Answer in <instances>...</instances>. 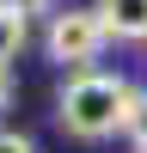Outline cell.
<instances>
[{
  "label": "cell",
  "mask_w": 147,
  "mask_h": 153,
  "mask_svg": "<svg viewBox=\"0 0 147 153\" xmlns=\"http://www.w3.org/2000/svg\"><path fill=\"white\" fill-rule=\"evenodd\" d=\"M122 135L135 141V153H147V92H135V110H129V123H122Z\"/></svg>",
  "instance_id": "cell-5"
},
{
  "label": "cell",
  "mask_w": 147,
  "mask_h": 153,
  "mask_svg": "<svg viewBox=\"0 0 147 153\" xmlns=\"http://www.w3.org/2000/svg\"><path fill=\"white\" fill-rule=\"evenodd\" d=\"M6 6H19L24 19H31V12H49V0H6Z\"/></svg>",
  "instance_id": "cell-7"
},
{
  "label": "cell",
  "mask_w": 147,
  "mask_h": 153,
  "mask_svg": "<svg viewBox=\"0 0 147 153\" xmlns=\"http://www.w3.org/2000/svg\"><path fill=\"white\" fill-rule=\"evenodd\" d=\"M6 104H12V74L0 68V110H6Z\"/></svg>",
  "instance_id": "cell-8"
},
{
  "label": "cell",
  "mask_w": 147,
  "mask_h": 153,
  "mask_svg": "<svg viewBox=\"0 0 147 153\" xmlns=\"http://www.w3.org/2000/svg\"><path fill=\"white\" fill-rule=\"evenodd\" d=\"M0 153H37L24 135H12V129H0Z\"/></svg>",
  "instance_id": "cell-6"
},
{
  "label": "cell",
  "mask_w": 147,
  "mask_h": 153,
  "mask_svg": "<svg viewBox=\"0 0 147 153\" xmlns=\"http://www.w3.org/2000/svg\"><path fill=\"white\" fill-rule=\"evenodd\" d=\"M110 37H104V25H98V12L92 6H68V12H49V31H43V49H49V61H61V68H74V74H86L98 61V49H104Z\"/></svg>",
  "instance_id": "cell-2"
},
{
  "label": "cell",
  "mask_w": 147,
  "mask_h": 153,
  "mask_svg": "<svg viewBox=\"0 0 147 153\" xmlns=\"http://www.w3.org/2000/svg\"><path fill=\"white\" fill-rule=\"evenodd\" d=\"M98 25L104 37H122V43H147V0H98Z\"/></svg>",
  "instance_id": "cell-3"
},
{
  "label": "cell",
  "mask_w": 147,
  "mask_h": 153,
  "mask_svg": "<svg viewBox=\"0 0 147 153\" xmlns=\"http://www.w3.org/2000/svg\"><path fill=\"white\" fill-rule=\"evenodd\" d=\"M129 110H135V86L122 80V74H98V68L74 74V80L61 86V98H55V123L74 141H104V135H117L122 123H129Z\"/></svg>",
  "instance_id": "cell-1"
},
{
  "label": "cell",
  "mask_w": 147,
  "mask_h": 153,
  "mask_svg": "<svg viewBox=\"0 0 147 153\" xmlns=\"http://www.w3.org/2000/svg\"><path fill=\"white\" fill-rule=\"evenodd\" d=\"M24 37H31V19H24L19 6H6V0H0V68L24 49Z\"/></svg>",
  "instance_id": "cell-4"
}]
</instances>
